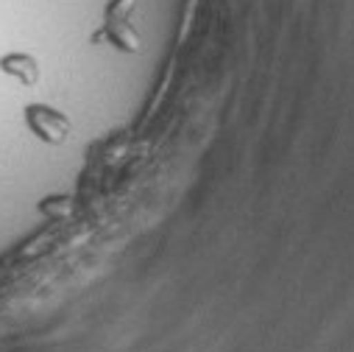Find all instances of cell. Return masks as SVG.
Wrapping results in <instances>:
<instances>
[{
  "label": "cell",
  "mask_w": 354,
  "mask_h": 352,
  "mask_svg": "<svg viewBox=\"0 0 354 352\" xmlns=\"http://www.w3.org/2000/svg\"><path fill=\"white\" fill-rule=\"evenodd\" d=\"M23 121L31 129V134H37L48 146H62L70 134V121L48 104H28L23 109Z\"/></svg>",
  "instance_id": "6da1fadb"
},
{
  "label": "cell",
  "mask_w": 354,
  "mask_h": 352,
  "mask_svg": "<svg viewBox=\"0 0 354 352\" xmlns=\"http://www.w3.org/2000/svg\"><path fill=\"white\" fill-rule=\"evenodd\" d=\"M0 73L17 78L23 87H34L39 81V64L31 53H3L0 56Z\"/></svg>",
  "instance_id": "7a4b0ae2"
},
{
  "label": "cell",
  "mask_w": 354,
  "mask_h": 352,
  "mask_svg": "<svg viewBox=\"0 0 354 352\" xmlns=\"http://www.w3.org/2000/svg\"><path fill=\"white\" fill-rule=\"evenodd\" d=\"M93 39H109L118 51H126V53H140L142 51V39L137 37L134 28H129L126 23H106L101 31L93 34Z\"/></svg>",
  "instance_id": "3957f363"
},
{
  "label": "cell",
  "mask_w": 354,
  "mask_h": 352,
  "mask_svg": "<svg viewBox=\"0 0 354 352\" xmlns=\"http://www.w3.org/2000/svg\"><path fill=\"white\" fill-rule=\"evenodd\" d=\"M37 210L48 218H67L73 213V199L70 196H45L37 204Z\"/></svg>",
  "instance_id": "277c9868"
},
{
  "label": "cell",
  "mask_w": 354,
  "mask_h": 352,
  "mask_svg": "<svg viewBox=\"0 0 354 352\" xmlns=\"http://www.w3.org/2000/svg\"><path fill=\"white\" fill-rule=\"evenodd\" d=\"M137 0H109L106 6V23H126V17L134 12Z\"/></svg>",
  "instance_id": "5b68a950"
}]
</instances>
